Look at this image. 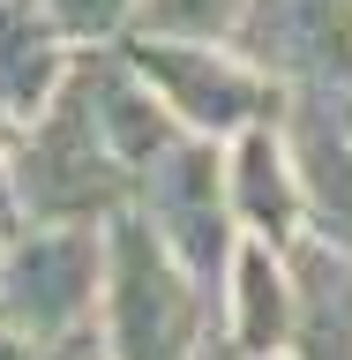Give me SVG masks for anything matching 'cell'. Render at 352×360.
<instances>
[{
  "label": "cell",
  "mask_w": 352,
  "mask_h": 360,
  "mask_svg": "<svg viewBox=\"0 0 352 360\" xmlns=\"http://www.w3.org/2000/svg\"><path fill=\"white\" fill-rule=\"evenodd\" d=\"M8 180H15L30 225H105L135 202V173L120 165V150L98 128L83 68H67L60 98L22 128L15 158H8Z\"/></svg>",
  "instance_id": "cell-1"
},
{
  "label": "cell",
  "mask_w": 352,
  "mask_h": 360,
  "mask_svg": "<svg viewBox=\"0 0 352 360\" xmlns=\"http://www.w3.org/2000/svg\"><path fill=\"white\" fill-rule=\"evenodd\" d=\"M105 360H195L202 353V278L157 240L143 210L105 218Z\"/></svg>",
  "instance_id": "cell-2"
},
{
  "label": "cell",
  "mask_w": 352,
  "mask_h": 360,
  "mask_svg": "<svg viewBox=\"0 0 352 360\" xmlns=\"http://www.w3.org/2000/svg\"><path fill=\"white\" fill-rule=\"evenodd\" d=\"M120 53L143 68V83L165 98V112L188 135L233 143L263 120H285V83L263 75L233 38H143V30H128Z\"/></svg>",
  "instance_id": "cell-3"
},
{
  "label": "cell",
  "mask_w": 352,
  "mask_h": 360,
  "mask_svg": "<svg viewBox=\"0 0 352 360\" xmlns=\"http://www.w3.org/2000/svg\"><path fill=\"white\" fill-rule=\"evenodd\" d=\"M105 300V233L98 225H30L0 263V323L67 353L98 330Z\"/></svg>",
  "instance_id": "cell-4"
},
{
  "label": "cell",
  "mask_w": 352,
  "mask_h": 360,
  "mask_svg": "<svg viewBox=\"0 0 352 360\" xmlns=\"http://www.w3.org/2000/svg\"><path fill=\"white\" fill-rule=\"evenodd\" d=\"M135 210L157 225V240L173 248L180 263L195 270L202 285H218L225 270H233V173H225V158L210 135H173L165 150L135 173Z\"/></svg>",
  "instance_id": "cell-5"
},
{
  "label": "cell",
  "mask_w": 352,
  "mask_h": 360,
  "mask_svg": "<svg viewBox=\"0 0 352 360\" xmlns=\"http://www.w3.org/2000/svg\"><path fill=\"white\" fill-rule=\"evenodd\" d=\"M233 45L292 90H352V0H247Z\"/></svg>",
  "instance_id": "cell-6"
},
{
  "label": "cell",
  "mask_w": 352,
  "mask_h": 360,
  "mask_svg": "<svg viewBox=\"0 0 352 360\" xmlns=\"http://www.w3.org/2000/svg\"><path fill=\"white\" fill-rule=\"evenodd\" d=\"M285 158L300 180V218L315 240L352 255V128L337 112V90H300L285 105Z\"/></svg>",
  "instance_id": "cell-7"
},
{
  "label": "cell",
  "mask_w": 352,
  "mask_h": 360,
  "mask_svg": "<svg viewBox=\"0 0 352 360\" xmlns=\"http://www.w3.org/2000/svg\"><path fill=\"white\" fill-rule=\"evenodd\" d=\"M67 30L45 15V0H0V120L30 128L67 83Z\"/></svg>",
  "instance_id": "cell-8"
},
{
  "label": "cell",
  "mask_w": 352,
  "mask_h": 360,
  "mask_svg": "<svg viewBox=\"0 0 352 360\" xmlns=\"http://www.w3.org/2000/svg\"><path fill=\"white\" fill-rule=\"evenodd\" d=\"M285 270H292V353L352 360V255L300 233L285 248Z\"/></svg>",
  "instance_id": "cell-9"
},
{
  "label": "cell",
  "mask_w": 352,
  "mask_h": 360,
  "mask_svg": "<svg viewBox=\"0 0 352 360\" xmlns=\"http://www.w3.org/2000/svg\"><path fill=\"white\" fill-rule=\"evenodd\" d=\"M225 285H233V292H225V330H233L240 360L292 353V270H285V248L240 233Z\"/></svg>",
  "instance_id": "cell-10"
},
{
  "label": "cell",
  "mask_w": 352,
  "mask_h": 360,
  "mask_svg": "<svg viewBox=\"0 0 352 360\" xmlns=\"http://www.w3.org/2000/svg\"><path fill=\"white\" fill-rule=\"evenodd\" d=\"M225 173H233V210L247 218V233L270 248H292L300 240V180H292V158H285V128L263 120V128L233 135V158H225Z\"/></svg>",
  "instance_id": "cell-11"
},
{
  "label": "cell",
  "mask_w": 352,
  "mask_h": 360,
  "mask_svg": "<svg viewBox=\"0 0 352 360\" xmlns=\"http://www.w3.org/2000/svg\"><path fill=\"white\" fill-rule=\"evenodd\" d=\"M247 0H143L135 30L143 38H233Z\"/></svg>",
  "instance_id": "cell-12"
},
{
  "label": "cell",
  "mask_w": 352,
  "mask_h": 360,
  "mask_svg": "<svg viewBox=\"0 0 352 360\" xmlns=\"http://www.w3.org/2000/svg\"><path fill=\"white\" fill-rule=\"evenodd\" d=\"M135 8L143 0H45V15L67 30V45H105L120 30H135Z\"/></svg>",
  "instance_id": "cell-13"
},
{
  "label": "cell",
  "mask_w": 352,
  "mask_h": 360,
  "mask_svg": "<svg viewBox=\"0 0 352 360\" xmlns=\"http://www.w3.org/2000/svg\"><path fill=\"white\" fill-rule=\"evenodd\" d=\"M15 233H22V195H15V180H8V165H0V263H8Z\"/></svg>",
  "instance_id": "cell-14"
},
{
  "label": "cell",
  "mask_w": 352,
  "mask_h": 360,
  "mask_svg": "<svg viewBox=\"0 0 352 360\" xmlns=\"http://www.w3.org/2000/svg\"><path fill=\"white\" fill-rule=\"evenodd\" d=\"M0 360H53L38 345V338H22V330H8V323H0Z\"/></svg>",
  "instance_id": "cell-15"
},
{
  "label": "cell",
  "mask_w": 352,
  "mask_h": 360,
  "mask_svg": "<svg viewBox=\"0 0 352 360\" xmlns=\"http://www.w3.org/2000/svg\"><path fill=\"white\" fill-rule=\"evenodd\" d=\"M15 143H22V128H15V120H0V158H15Z\"/></svg>",
  "instance_id": "cell-16"
},
{
  "label": "cell",
  "mask_w": 352,
  "mask_h": 360,
  "mask_svg": "<svg viewBox=\"0 0 352 360\" xmlns=\"http://www.w3.org/2000/svg\"><path fill=\"white\" fill-rule=\"evenodd\" d=\"M53 360H105V353H98V345L83 338V345H67V353H53Z\"/></svg>",
  "instance_id": "cell-17"
},
{
  "label": "cell",
  "mask_w": 352,
  "mask_h": 360,
  "mask_svg": "<svg viewBox=\"0 0 352 360\" xmlns=\"http://www.w3.org/2000/svg\"><path fill=\"white\" fill-rule=\"evenodd\" d=\"M337 112H345V128H352V90H345V98H337Z\"/></svg>",
  "instance_id": "cell-18"
},
{
  "label": "cell",
  "mask_w": 352,
  "mask_h": 360,
  "mask_svg": "<svg viewBox=\"0 0 352 360\" xmlns=\"http://www.w3.org/2000/svg\"><path fill=\"white\" fill-rule=\"evenodd\" d=\"M195 360H218V353H195Z\"/></svg>",
  "instance_id": "cell-19"
},
{
  "label": "cell",
  "mask_w": 352,
  "mask_h": 360,
  "mask_svg": "<svg viewBox=\"0 0 352 360\" xmlns=\"http://www.w3.org/2000/svg\"><path fill=\"white\" fill-rule=\"evenodd\" d=\"M270 360H278V353H270Z\"/></svg>",
  "instance_id": "cell-20"
}]
</instances>
